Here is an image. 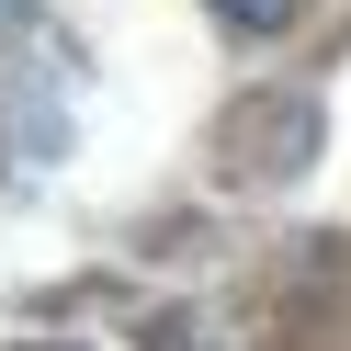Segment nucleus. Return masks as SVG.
<instances>
[{
  "instance_id": "obj_3",
  "label": "nucleus",
  "mask_w": 351,
  "mask_h": 351,
  "mask_svg": "<svg viewBox=\"0 0 351 351\" xmlns=\"http://www.w3.org/2000/svg\"><path fill=\"white\" fill-rule=\"evenodd\" d=\"M0 34H12V0H0Z\"/></svg>"
},
{
  "instance_id": "obj_2",
  "label": "nucleus",
  "mask_w": 351,
  "mask_h": 351,
  "mask_svg": "<svg viewBox=\"0 0 351 351\" xmlns=\"http://www.w3.org/2000/svg\"><path fill=\"white\" fill-rule=\"evenodd\" d=\"M215 23H227V34H283L295 0H215Z\"/></svg>"
},
{
  "instance_id": "obj_1",
  "label": "nucleus",
  "mask_w": 351,
  "mask_h": 351,
  "mask_svg": "<svg viewBox=\"0 0 351 351\" xmlns=\"http://www.w3.org/2000/svg\"><path fill=\"white\" fill-rule=\"evenodd\" d=\"M227 159L250 170V182H295V170L317 159V102H306V91H295V102H283V91H261L250 114L227 125Z\"/></svg>"
}]
</instances>
